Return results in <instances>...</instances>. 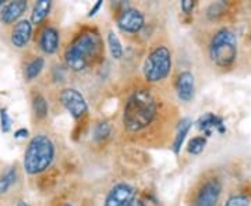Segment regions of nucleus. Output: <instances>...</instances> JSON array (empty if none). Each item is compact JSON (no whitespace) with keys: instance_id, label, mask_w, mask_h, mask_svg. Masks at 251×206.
Returning <instances> with one entry per match:
<instances>
[{"instance_id":"f257e3e1","label":"nucleus","mask_w":251,"mask_h":206,"mask_svg":"<svg viewBox=\"0 0 251 206\" xmlns=\"http://www.w3.org/2000/svg\"><path fill=\"white\" fill-rule=\"evenodd\" d=\"M163 106L150 88H137L126 100L122 123L128 135H147L159 124Z\"/></svg>"},{"instance_id":"f03ea898","label":"nucleus","mask_w":251,"mask_h":206,"mask_svg":"<svg viewBox=\"0 0 251 206\" xmlns=\"http://www.w3.org/2000/svg\"><path fill=\"white\" fill-rule=\"evenodd\" d=\"M103 54V41L95 29H84L70 42L64 52L66 66L75 72L85 71Z\"/></svg>"},{"instance_id":"7ed1b4c3","label":"nucleus","mask_w":251,"mask_h":206,"mask_svg":"<svg viewBox=\"0 0 251 206\" xmlns=\"http://www.w3.org/2000/svg\"><path fill=\"white\" fill-rule=\"evenodd\" d=\"M54 143L45 134H38L28 143L24 153V170L29 176H36L46 171L54 159Z\"/></svg>"},{"instance_id":"20e7f679","label":"nucleus","mask_w":251,"mask_h":206,"mask_svg":"<svg viewBox=\"0 0 251 206\" xmlns=\"http://www.w3.org/2000/svg\"><path fill=\"white\" fill-rule=\"evenodd\" d=\"M237 38L229 28H221L211 38L208 54L211 62L218 69H232L237 60Z\"/></svg>"},{"instance_id":"39448f33","label":"nucleus","mask_w":251,"mask_h":206,"mask_svg":"<svg viewBox=\"0 0 251 206\" xmlns=\"http://www.w3.org/2000/svg\"><path fill=\"white\" fill-rule=\"evenodd\" d=\"M173 57L171 49L166 45H156L145 57L143 64V75L148 84H159L172 72Z\"/></svg>"},{"instance_id":"423d86ee","label":"nucleus","mask_w":251,"mask_h":206,"mask_svg":"<svg viewBox=\"0 0 251 206\" xmlns=\"http://www.w3.org/2000/svg\"><path fill=\"white\" fill-rule=\"evenodd\" d=\"M222 194V183L218 177L204 180L193 195L191 206H218Z\"/></svg>"},{"instance_id":"0eeeda50","label":"nucleus","mask_w":251,"mask_h":206,"mask_svg":"<svg viewBox=\"0 0 251 206\" xmlns=\"http://www.w3.org/2000/svg\"><path fill=\"white\" fill-rule=\"evenodd\" d=\"M59 100L62 103V106L69 113L70 116L75 120L80 121L88 113V103L84 98V95L80 91L75 88H64L59 93Z\"/></svg>"},{"instance_id":"6e6552de","label":"nucleus","mask_w":251,"mask_h":206,"mask_svg":"<svg viewBox=\"0 0 251 206\" xmlns=\"http://www.w3.org/2000/svg\"><path fill=\"white\" fill-rule=\"evenodd\" d=\"M117 27L126 34H138L145 27V16L143 11L133 7L122 10L117 16Z\"/></svg>"},{"instance_id":"1a4fd4ad","label":"nucleus","mask_w":251,"mask_h":206,"mask_svg":"<svg viewBox=\"0 0 251 206\" xmlns=\"http://www.w3.org/2000/svg\"><path fill=\"white\" fill-rule=\"evenodd\" d=\"M135 199V188L127 183L115 184L105 198L103 206H130Z\"/></svg>"},{"instance_id":"9d476101","label":"nucleus","mask_w":251,"mask_h":206,"mask_svg":"<svg viewBox=\"0 0 251 206\" xmlns=\"http://www.w3.org/2000/svg\"><path fill=\"white\" fill-rule=\"evenodd\" d=\"M176 92H177V98L188 103L194 99L196 95V80H194V74L188 70L179 72L177 80H176Z\"/></svg>"},{"instance_id":"9b49d317","label":"nucleus","mask_w":251,"mask_h":206,"mask_svg":"<svg viewBox=\"0 0 251 206\" xmlns=\"http://www.w3.org/2000/svg\"><path fill=\"white\" fill-rule=\"evenodd\" d=\"M32 38V23L29 20H21L14 25L11 31V44L18 49H23L28 45Z\"/></svg>"},{"instance_id":"f8f14e48","label":"nucleus","mask_w":251,"mask_h":206,"mask_svg":"<svg viewBox=\"0 0 251 206\" xmlns=\"http://www.w3.org/2000/svg\"><path fill=\"white\" fill-rule=\"evenodd\" d=\"M28 7V3L25 0H14L4 4L0 10V21L6 25H10L16 23L18 18L21 17Z\"/></svg>"},{"instance_id":"ddd939ff","label":"nucleus","mask_w":251,"mask_h":206,"mask_svg":"<svg viewBox=\"0 0 251 206\" xmlns=\"http://www.w3.org/2000/svg\"><path fill=\"white\" fill-rule=\"evenodd\" d=\"M197 127L200 131L204 133L205 137H211L214 134V131L219 133V134H224L226 131L222 117L216 116L214 113H206L204 116L200 117L197 121Z\"/></svg>"},{"instance_id":"4468645a","label":"nucleus","mask_w":251,"mask_h":206,"mask_svg":"<svg viewBox=\"0 0 251 206\" xmlns=\"http://www.w3.org/2000/svg\"><path fill=\"white\" fill-rule=\"evenodd\" d=\"M60 46V35L54 27H46L39 36V47L46 54H54Z\"/></svg>"},{"instance_id":"2eb2a0df","label":"nucleus","mask_w":251,"mask_h":206,"mask_svg":"<svg viewBox=\"0 0 251 206\" xmlns=\"http://www.w3.org/2000/svg\"><path fill=\"white\" fill-rule=\"evenodd\" d=\"M191 127H193V120L190 117H184V118H181L179 121L177 131H176V135H175V141L172 143V151H173L175 155H179L180 151H181V146H183V143L186 141Z\"/></svg>"},{"instance_id":"dca6fc26","label":"nucleus","mask_w":251,"mask_h":206,"mask_svg":"<svg viewBox=\"0 0 251 206\" xmlns=\"http://www.w3.org/2000/svg\"><path fill=\"white\" fill-rule=\"evenodd\" d=\"M50 9H52V1L50 0H38L34 4V9H32L31 23L35 24V25H39L49 16Z\"/></svg>"},{"instance_id":"f3484780","label":"nucleus","mask_w":251,"mask_h":206,"mask_svg":"<svg viewBox=\"0 0 251 206\" xmlns=\"http://www.w3.org/2000/svg\"><path fill=\"white\" fill-rule=\"evenodd\" d=\"M17 167L13 166L0 176V194H6L17 181Z\"/></svg>"},{"instance_id":"a211bd4d","label":"nucleus","mask_w":251,"mask_h":206,"mask_svg":"<svg viewBox=\"0 0 251 206\" xmlns=\"http://www.w3.org/2000/svg\"><path fill=\"white\" fill-rule=\"evenodd\" d=\"M106 41H108L109 52L112 54V57L116 60H120L125 54V49H123V45H122L119 36L113 31H109L108 35H106Z\"/></svg>"},{"instance_id":"6ab92c4d","label":"nucleus","mask_w":251,"mask_h":206,"mask_svg":"<svg viewBox=\"0 0 251 206\" xmlns=\"http://www.w3.org/2000/svg\"><path fill=\"white\" fill-rule=\"evenodd\" d=\"M44 67H45V59H44V57H35V59L25 67V71H24L25 80H35L36 77L42 72Z\"/></svg>"},{"instance_id":"aec40b11","label":"nucleus","mask_w":251,"mask_h":206,"mask_svg":"<svg viewBox=\"0 0 251 206\" xmlns=\"http://www.w3.org/2000/svg\"><path fill=\"white\" fill-rule=\"evenodd\" d=\"M32 109H34L36 118H45V117H48L49 105H48V100L41 93L35 95L34 99H32Z\"/></svg>"},{"instance_id":"412c9836","label":"nucleus","mask_w":251,"mask_h":206,"mask_svg":"<svg viewBox=\"0 0 251 206\" xmlns=\"http://www.w3.org/2000/svg\"><path fill=\"white\" fill-rule=\"evenodd\" d=\"M112 133V126L108 121H99L97 126L94 127V141L95 142H103L109 138V135Z\"/></svg>"},{"instance_id":"4be33fe9","label":"nucleus","mask_w":251,"mask_h":206,"mask_svg":"<svg viewBox=\"0 0 251 206\" xmlns=\"http://www.w3.org/2000/svg\"><path fill=\"white\" fill-rule=\"evenodd\" d=\"M206 146V137L204 135H197L194 138L190 139V142L187 145V151L188 153L191 155H200L205 149Z\"/></svg>"},{"instance_id":"5701e85b","label":"nucleus","mask_w":251,"mask_h":206,"mask_svg":"<svg viewBox=\"0 0 251 206\" xmlns=\"http://www.w3.org/2000/svg\"><path fill=\"white\" fill-rule=\"evenodd\" d=\"M250 198L247 197V195L239 194V195H233V197L229 198L226 201L225 206H250Z\"/></svg>"},{"instance_id":"b1692460","label":"nucleus","mask_w":251,"mask_h":206,"mask_svg":"<svg viewBox=\"0 0 251 206\" xmlns=\"http://www.w3.org/2000/svg\"><path fill=\"white\" fill-rule=\"evenodd\" d=\"M11 117L9 116L6 109H0V124H1V131L3 133H9L11 130Z\"/></svg>"},{"instance_id":"393cba45","label":"nucleus","mask_w":251,"mask_h":206,"mask_svg":"<svg viewBox=\"0 0 251 206\" xmlns=\"http://www.w3.org/2000/svg\"><path fill=\"white\" fill-rule=\"evenodd\" d=\"M225 9H226V4H225L224 1L214 3V4H211V6H209V9H208V17L209 18L218 17L221 13H224Z\"/></svg>"},{"instance_id":"a878e982","label":"nucleus","mask_w":251,"mask_h":206,"mask_svg":"<svg viewBox=\"0 0 251 206\" xmlns=\"http://www.w3.org/2000/svg\"><path fill=\"white\" fill-rule=\"evenodd\" d=\"M180 7H181V11L184 14H191L194 11V7H196V1H193V0H181Z\"/></svg>"},{"instance_id":"bb28decb","label":"nucleus","mask_w":251,"mask_h":206,"mask_svg":"<svg viewBox=\"0 0 251 206\" xmlns=\"http://www.w3.org/2000/svg\"><path fill=\"white\" fill-rule=\"evenodd\" d=\"M102 3H103L102 0H98V1L95 3V6H94V7H92V9L90 10V13H88V17H94V16L97 14V11H98V10L100 9V6H102Z\"/></svg>"},{"instance_id":"cd10ccee","label":"nucleus","mask_w":251,"mask_h":206,"mask_svg":"<svg viewBox=\"0 0 251 206\" xmlns=\"http://www.w3.org/2000/svg\"><path fill=\"white\" fill-rule=\"evenodd\" d=\"M28 137V130L25 128H20L14 133V138H27Z\"/></svg>"},{"instance_id":"c85d7f7f","label":"nucleus","mask_w":251,"mask_h":206,"mask_svg":"<svg viewBox=\"0 0 251 206\" xmlns=\"http://www.w3.org/2000/svg\"><path fill=\"white\" fill-rule=\"evenodd\" d=\"M130 206H147V205L144 204V201H141V199H134V201L130 204Z\"/></svg>"},{"instance_id":"c756f323","label":"nucleus","mask_w":251,"mask_h":206,"mask_svg":"<svg viewBox=\"0 0 251 206\" xmlns=\"http://www.w3.org/2000/svg\"><path fill=\"white\" fill-rule=\"evenodd\" d=\"M17 206H31V205H28V204H25V202H23V201H20L17 204Z\"/></svg>"},{"instance_id":"7c9ffc66","label":"nucleus","mask_w":251,"mask_h":206,"mask_svg":"<svg viewBox=\"0 0 251 206\" xmlns=\"http://www.w3.org/2000/svg\"><path fill=\"white\" fill-rule=\"evenodd\" d=\"M60 206H74L73 204H70V202H64V204H62Z\"/></svg>"},{"instance_id":"2f4dec72","label":"nucleus","mask_w":251,"mask_h":206,"mask_svg":"<svg viewBox=\"0 0 251 206\" xmlns=\"http://www.w3.org/2000/svg\"><path fill=\"white\" fill-rule=\"evenodd\" d=\"M4 6V1L3 0H0V7H3Z\"/></svg>"}]
</instances>
